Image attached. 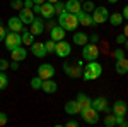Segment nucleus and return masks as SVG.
<instances>
[{
	"label": "nucleus",
	"mask_w": 128,
	"mask_h": 127,
	"mask_svg": "<svg viewBox=\"0 0 128 127\" xmlns=\"http://www.w3.org/2000/svg\"><path fill=\"white\" fill-rule=\"evenodd\" d=\"M101 74H102V65L98 60H89L87 65L82 70V79L84 81H94V79L101 77Z\"/></svg>",
	"instance_id": "nucleus-1"
},
{
	"label": "nucleus",
	"mask_w": 128,
	"mask_h": 127,
	"mask_svg": "<svg viewBox=\"0 0 128 127\" xmlns=\"http://www.w3.org/2000/svg\"><path fill=\"white\" fill-rule=\"evenodd\" d=\"M58 24L65 31H77L79 28V19L75 14H70L67 10H63L62 14H58Z\"/></svg>",
	"instance_id": "nucleus-2"
},
{
	"label": "nucleus",
	"mask_w": 128,
	"mask_h": 127,
	"mask_svg": "<svg viewBox=\"0 0 128 127\" xmlns=\"http://www.w3.org/2000/svg\"><path fill=\"white\" fill-rule=\"evenodd\" d=\"M82 70H84V65H82V60H79L77 64H68L65 62L63 64V72L72 79H77V77H82Z\"/></svg>",
	"instance_id": "nucleus-3"
},
{
	"label": "nucleus",
	"mask_w": 128,
	"mask_h": 127,
	"mask_svg": "<svg viewBox=\"0 0 128 127\" xmlns=\"http://www.w3.org/2000/svg\"><path fill=\"white\" fill-rule=\"evenodd\" d=\"M4 43H5V48L12 52L14 48H17L22 45V38H20V33H14V31H9L7 33V36L4 39Z\"/></svg>",
	"instance_id": "nucleus-4"
},
{
	"label": "nucleus",
	"mask_w": 128,
	"mask_h": 127,
	"mask_svg": "<svg viewBox=\"0 0 128 127\" xmlns=\"http://www.w3.org/2000/svg\"><path fill=\"white\" fill-rule=\"evenodd\" d=\"M82 57L84 60H98L99 57V47L96 43H87L82 47Z\"/></svg>",
	"instance_id": "nucleus-5"
},
{
	"label": "nucleus",
	"mask_w": 128,
	"mask_h": 127,
	"mask_svg": "<svg viewBox=\"0 0 128 127\" xmlns=\"http://www.w3.org/2000/svg\"><path fill=\"white\" fill-rule=\"evenodd\" d=\"M108 17H109V12H108V9H106L104 5H99V7H96V9L92 10L94 26H96V24H104V22L108 21Z\"/></svg>",
	"instance_id": "nucleus-6"
},
{
	"label": "nucleus",
	"mask_w": 128,
	"mask_h": 127,
	"mask_svg": "<svg viewBox=\"0 0 128 127\" xmlns=\"http://www.w3.org/2000/svg\"><path fill=\"white\" fill-rule=\"evenodd\" d=\"M80 113H82V120H84L86 124L94 125V124L99 122V112L96 110V108L89 107V108H86V110H80Z\"/></svg>",
	"instance_id": "nucleus-7"
},
{
	"label": "nucleus",
	"mask_w": 128,
	"mask_h": 127,
	"mask_svg": "<svg viewBox=\"0 0 128 127\" xmlns=\"http://www.w3.org/2000/svg\"><path fill=\"white\" fill-rule=\"evenodd\" d=\"M55 53L58 55L60 59H65V57H68L70 53H72V47H70V43H67L65 39H62V41H56Z\"/></svg>",
	"instance_id": "nucleus-8"
},
{
	"label": "nucleus",
	"mask_w": 128,
	"mask_h": 127,
	"mask_svg": "<svg viewBox=\"0 0 128 127\" xmlns=\"http://www.w3.org/2000/svg\"><path fill=\"white\" fill-rule=\"evenodd\" d=\"M92 108H96L99 113L101 112H111V108H109V101H108V98H104V96H96L94 100H92Z\"/></svg>",
	"instance_id": "nucleus-9"
},
{
	"label": "nucleus",
	"mask_w": 128,
	"mask_h": 127,
	"mask_svg": "<svg viewBox=\"0 0 128 127\" xmlns=\"http://www.w3.org/2000/svg\"><path fill=\"white\" fill-rule=\"evenodd\" d=\"M38 76H40L43 81H44V79H51L55 76V67H53L51 64H48V62H44V64H41L40 67H38Z\"/></svg>",
	"instance_id": "nucleus-10"
},
{
	"label": "nucleus",
	"mask_w": 128,
	"mask_h": 127,
	"mask_svg": "<svg viewBox=\"0 0 128 127\" xmlns=\"http://www.w3.org/2000/svg\"><path fill=\"white\" fill-rule=\"evenodd\" d=\"M34 17H36V16H34V12H32V9H28V7H22V9L19 10V19L22 21V24H24V26H26V24L29 26L31 22L34 21Z\"/></svg>",
	"instance_id": "nucleus-11"
},
{
	"label": "nucleus",
	"mask_w": 128,
	"mask_h": 127,
	"mask_svg": "<svg viewBox=\"0 0 128 127\" xmlns=\"http://www.w3.org/2000/svg\"><path fill=\"white\" fill-rule=\"evenodd\" d=\"M77 19H79V24H82L84 28H90L94 26V21H92V14L90 12H86V10H80L79 14H75Z\"/></svg>",
	"instance_id": "nucleus-12"
},
{
	"label": "nucleus",
	"mask_w": 128,
	"mask_h": 127,
	"mask_svg": "<svg viewBox=\"0 0 128 127\" xmlns=\"http://www.w3.org/2000/svg\"><path fill=\"white\" fill-rule=\"evenodd\" d=\"M7 28H9V31L20 33V31L24 29V24H22V21L19 19V16H17V17L12 16V17H9V21H7Z\"/></svg>",
	"instance_id": "nucleus-13"
},
{
	"label": "nucleus",
	"mask_w": 128,
	"mask_h": 127,
	"mask_svg": "<svg viewBox=\"0 0 128 127\" xmlns=\"http://www.w3.org/2000/svg\"><path fill=\"white\" fill-rule=\"evenodd\" d=\"M31 53H32L34 57H38V59H44V57L48 55L44 43H36V41L31 45Z\"/></svg>",
	"instance_id": "nucleus-14"
},
{
	"label": "nucleus",
	"mask_w": 128,
	"mask_h": 127,
	"mask_svg": "<svg viewBox=\"0 0 128 127\" xmlns=\"http://www.w3.org/2000/svg\"><path fill=\"white\" fill-rule=\"evenodd\" d=\"M50 39H53V41H62V39H65V29L62 28V26H51L50 28Z\"/></svg>",
	"instance_id": "nucleus-15"
},
{
	"label": "nucleus",
	"mask_w": 128,
	"mask_h": 127,
	"mask_svg": "<svg viewBox=\"0 0 128 127\" xmlns=\"http://www.w3.org/2000/svg\"><path fill=\"white\" fill-rule=\"evenodd\" d=\"M63 110H65V113H67V115H79V113H80L79 101H77V100H68V101L65 103Z\"/></svg>",
	"instance_id": "nucleus-16"
},
{
	"label": "nucleus",
	"mask_w": 128,
	"mask_h": 127,
	"mask_svg": "<svg viewBox=\"0 0 128 127\" xmlns=\"http://www.w3.org/2000/svg\"><path fill=\"white\" fill-rule=\"evenodd\" d=\"M111 112H113L114 115H126V112H128L126 101H123V100H116V101L113 103V107H111Z\"/></svg>",
	"instance_id": "nucleus-17"
},
{
	"label": "nucleus",
	"mask_w": 128,
	"mask_h": 127,
	"mask_svg": "<svg viewBox=\"0 0 128 127\" xmlns=\"http://www.w3.org/2000/svg\"><path fill=\"white\" fill-rule=\"evenodd\" d=\"M28 57V50L24 48L22 45L17 47V48H14L10 52V60H16V62H22V60H26Z\"/></svg>",
	"instance_id": "nucleus-18"
},
{
	"label": "nucleus",
	"mask_w": 128,
	"mask_h": 127,
	"mask_svg": "<svg viewBox=\"0 0 128 127\" xmlns=\"http://www.w3.org/2000/svg\"><path fill=\"white\" fill-rule=\"evenodd\" d=\"M56 89H58V84L51 79H44L43 81V84H41V91H44L46 95H53V93H56Z\"/></svg>",
	"instance_id": "nucleus-19"
},
{
	"label": "nucleus",
	"mask_w": 128,
	"mask_h": 127,
	"mask_svg": "<svg viewBox=\"0 0 128 127\" xmlns=\"http://www.w3.org/2000/svg\"><path fill=\"white\" fill-rule=\"evenodd\" d=\"M65 10L70 14H79L82 10V2L80 0H67L65 2Z\"/></svg>",
	"instance_id": "nucleus-20"
},
{
	"label": "nucleus",
	"mask_w": 128,
	"mask_h": 127,
	"mask_svg": "<svg viewBox=\"0 0 128 127\" xmlns=\"http://www.w3.org/2000/svg\"><path fill=\"white\" fill-rule=\"evenodd\" d=\"M41 17L43 19H53L55 17V7H53V4L44 2L41 5Z\"/></svg>",
	"instance_id": "nucleus-21"
},
{
	"label": "nucleus",
	"mask_w": 128,
	"mask_h": 127,
	"mask_svg": "<svg viewBox=\"0 0 128 127\" xmlns=\"http://www.w3.org/2000/svg\"><path fill=\"white\" fill-rule=\"evenodd\" d=\"M29 31L34 34V36H40V34H43V31H44V24H43V21L38 19V17H34V21L29 24Z\"/></svg>",
	"instance_id": "nucleus-22"
},
{
	"label": "nucleus",
	"mask_w": 128,
	"mask_h": 127,
	"mask_svg": "<svg viewBox=\"0 0 128 127\" xmlns=\"http://www.w3.org/2000/svg\"><path fill=\"white\" fill-rule=\"evenodd\" d=\"M114 70H116V74H120V76H125V74H128V59H126V57H125V59L116 60Z\"/></svg>",
	"instance_id": "nucleus-23"
},
{
	"label": "nucleus",
	"mask_w": 128,
	"mask_h": 127,
	"mask_svg": "<svg viewBox=\"0 0 128 127\" xmlns=\"http://www.w3.org/2000/svg\"><path fill=\"white\" fill-rule=\"evenodd\" d=\"M75 100L79 101V107H80V110H86V108L92 107V100H90V98H89L87 95H86V93H79Z\"/></svg>",
	"instance_id": "nucleus-24"
},
{
	"label": "nucleus",
	"mask_w": 128,
	"mask_h": 127,
	"mask_svg": "<svg viewBox=\"0 0 128 127\" xmlns=\"http://www.w3.org/2000/svg\"><path fill=\"white\" fill-rule=\"evenodd\" d=\"M74 43L75 45H79V47H84V45H87L89 43V34L87 33H74Z\"/></svg>",
	"instance_id": "nucleus-25"
},
{
	"label": "nucleus",
	"mask_w": 128,
	"mask_h": 127,
	"mask_svg": "<svg viewBox=\"0 0 128 127\" xmlns=\"http://www.w3.org/2000/svg\"><path fill=\"white\" fill-rule=\"evenodd\" d=\"M20 33H22V34H20V38H22V45L31 47V45L34 43V34H32L31 31H28V28H24Z\"/></svg>",
	"instance_id": "nucleus-26"
},
{
	"label": "nucleus",
	"mask_w": 128,
	"mask_h": 127,
	"mask_svg": "<svg viewBox=\"0 0 128 127\" xmlns=\"http://www.w3.org/2000/svg\"><path fill=\"white\" fill-rule=\"evenodd\" d=\"M108 21H109V24L111 26H121L123 24V16L120 14V12H113V14H109V17H108Z\"/></svg>",
	"instance_id": "nucleus-27"
},
{
	"label": "nucleus",
	"mask_w": 128,
	"mask_h": 127,
	"mask_svg": "<svg viewBox=\"0 0 128 127\" xmlns=\"http://www.w3.org/2000/svg\"><path fill=\"white\" fill-rule=\"evenodd\" d=\"M102 122H104L106 127H114L116 125V117H114V113H113V112H108V115L104 117Z\"/></svg>",
	"instance_id": "nucleus-28"
},
{
	"label": "nucleus",
	"mask_w": 128,
	"mask_h": 127,
	"mask_svg": "<svg viewBox=\"0 0 128 127\" xmlns=\"http://www.w3.org/2000/svg\"><path fill=\"white\" fill-rule=\"evenodd\" d=\"M31 88L32 89H36V91H38V89H41V84H43V79L40 77V76H34V77L31 79Z\"/></svg>",
	"instance_id": "nucleus-29"
},
{
	"label": "nucleus",
	"mask_w": 128,
	"mask_h": 127,
	"mask_svg": "<svg viewBox=\"0 0 128 127\" xmlns=\"http://www.w3.org/2000/svg\"><path fill=\"white\" fill-rule=\"evenodd\" d=\"M96 9V4L92 2V0H86V2H82V10H86V12H90L92 14V10Z\"/></svg>",
	"instance_id": "nucleus-30"
},
{
	"label": "nucleus",
	"mask_w": 128,
	"mask_h": 127,
	"mask_svg": "<svg viewBox=\"0 0 128 127\" xmlns=\"http://www.w3.org/2000/svg\"><path fill=\"white\" fill-rule=\"evenodd\" d=\"M53 7H55V16H58V14H62V12L65 10V2L58 0V2H55V4H53Z\"/></svg>",
	"instance_id": "nucleus-31"
},
{
	"label": "nucleus",
	"mask_w": 128,
	"mask_h": 127,
	"mask_svg": "<svg viewBox=\"0 0 128 127\" xmlns=\"http://www.w3.org/2000/svg\"><path fill=\"white\" fill-rule=\"evenodd\" d=\"M7 86H9V77H7V74L0 72V91H2V89H5Z\"/></svg>",
	"instance_id": "nucleus-32"
},
{
	"label": "nucleus",
	"mask_w": 128,
	"mask_h": 127,
	"mask_svg": "<svg viewBox=\"0 0 128 127\" xmlns=\"http://www.w3.org/2000/svg\"><path fill=\"white\" fill-rule=\"evenodd\" d=\"M116 117V125L118 127H128V120L125 118V115H114Z\"/></svg>",
	"instance_id": "nucleus-33"
},
{
	"label": "nucleus",
	"mask_w": 128,
	"mask_h": 127,
	"mask_svg": "<svg viewBox=\"0 0 128 127\" xmlns=\"http://www.w3.org/2000/svg\"><path fill=\"white\" fill-rule=\"evenodd\" d=\"M44 47H46V52H48V53H55V47H56V41H53V39H48V41L44 43Z\"/></svg>",
	"instance_id": "nucleus-34"
},
{
	"label": "nucleus",
	"mask_w": 128,
	"mask_h": 127,
	"mask_svg": "<svg viewBox=\"0 0 128 127\" xmlns=\"http://www.w3.org/2000/svg\"><path fill=\"white\" fill-rule=\"evenodd\" d=\"M22 5H24V0H12V2H10V7L14 10H20Z\"/></svg>",
	"instance_id": "nucleus-35"
},
{
	"label": "nucleus",
	"mask_w": 128,
	"mask_h": 127,
	"mask_svg": "<svg viewBox=\"0 0 128 127\" xmlns=\"http://www.w3.org/2000/svg\"><path fill=\"white\" fill-rule=\"evenodd\" d=\"M113 57H114V60L125 59V50H123V48H116L114 52H113Z\"/></svg>",
	"instance_id": "nucleus-36"
},
{
	"label": "nucleus",
	"mask_w": 128,
	"mask_h": 127,
	"mask_svg": "<svg viewBox=\"0 0 128 127\" xmlns=\"http://www.w3.org/2000/svg\"><path fill=\"white\" fill-rule=\"evenodd\" d=\"M9 60H5V59H0V72H5L7 69H9Z\"/></svg>",
	"instance_id": "nucleus-37"
},
{
	"label": "nucleus",
	"mask_w": 128,
	"mask_h": 127,
	"mask_svg": "<svg viewBox=\"0 0 128 127\" xmlns=\"http://www.w3.org/2000/svg\"><path fill=\"white\" fill-rule=\"evenodd\" d=\"M7 33H9V28H5V26H2V24H0V41H4V39H5Z\"/></svg>",
	"instance_id": "nucleus-38"
},
{
	"label": "nucleus",
	"mask_w": 128,
	"mask_h": 127,
	"mask_svg": "<svg viewBox=\"0 0 128 127\" xmlns=\"http://www.w3.org/2000/svg\"><path fill=\"white\" fill-rule=\"evenodd\" d=\"M9 122V117H7V113H4V112H0V127H4L5 124Z\"/></svg>",
	"instance_id": "nucleus-39"
},
{
	"label": "nucleus",
	"mask_w": 128,
	"mask_h": 127,
	"mask_svg": "<svg viewBox=\"0 0 128 127\" xmlns=\"http://www.w3.org/2000/svg\"><path fill=\"white\" fill-rule=\"evenodd\" d=\"M89 43H99V34L98 33H92V34H89Z\"/></svg>",
	"instance_id": "nucleus-40"
},
{
	"label": "nucleus",
	"mask_w": 128,
	"mask_h": 127,
	"mask_svg": "<svg viewBox=\"0 0 128 127\" xmlns=\"http://www.w3.org/2000/svg\"><path fill=\"white\" fill-rule=\"evenodd\" d=\"M125 41H126V36H125V34H118V36H116V43H118V45H123Z\"/></svg>",
	"instance_id": "nucleus-41"
},
{
	"label": "nucleus",
	"mask_w": 128,
	"mask_h": 127,
	"mask_svg": "<svg viewBox=\"0 0 128 127\" xmlns=\"http://www.w3.org/2000/svg\"><path fill=\"white\" fill-rule=\"evenodd\" d=\"M19 64H20V62H16V60H12V62L9 64V69H12V70H17V69H19Z\"/></svg>",
	"instance_id": "nucleus-42"
},
{
	"label": "nucleus",
	"mask_w": 128,
	"mask_h": 127,
	"mask_svg": "<svg viewBox=\"0 0 128 127\" xmlns=\"http://www.w3.org/2000/svg\"><path fill=\"white\" fill-rule=\"evenodd\" d=\"M65 125L67 127H79V122H77V120H68Z\"/></svg>",
	"instance_id": "nucleus-43"
},
{
	"label": "nucleus",
	"mask_w": 128,
	"mask_h": 127,
	"mask_svg": "<svg viewBox=\"0 0 128 127\" xmlns=\"http://www.w3.org/2000/svg\"><path fill=\"white\" fill-rule=\"evenodd\" d=\"M32 5H34V2H32V0H24V7H28V9H32Z\"/></svg>",
	"instance_id": "nucleus-44"
},
{
	"label": "nucleus",
	"mask_w": 128,
	"mask_h": 127,
	"mask_svg": "<svg viewBox=\"0 0 128 127\" xmlns=\"http://www.w3.org/2000/svg\"><path fill=\"white\" fill-rule=\"evenodd\" d=\"M32 12H34V14H41V5H36V4H34V5H32Z\"/></svg>",
	"instance_id": "nucleus-45"
},
{
	"label": "nucleus",
	"mask_w": 128,
	"mask_h": 127,
	"mask_svg": "<svg viewBox=\"0 0 128 127\" xmlns=\"http://www.w3.org/2000/svg\"><path fill=\"white\" fill-rule=\"evenodd\" d=\"M121 16H123V19L128 21V5H125V9H123V14H121Z\"/></svg>",
	"instance_id": "nucleus-46"
},
{
	"label": "nucleus",
	"mask_w": 128,
	"mask_h": 127,
	"mask_svg": "<svg viewBox=\"0 0 128 127\" xmlns=\"http://www.w3.org/2000/svg\"><path fill=\"white\" fill-rule=\"evenodd\" d=\"M32 2H34V4H36V5H43V4H44V2H46V0H32Z\"/></svg>",
	"instance_id": "nucleus-47"
},
{
	"label": "nucleus",
	"mask_w": 128,
	"mask_h": 127,
	"mask_svg": "<svg viewBox=\"0 0 128 127\" xmlns=\"http://www.w3.org/2000/svg\"><path fill=\"white\" fill-rule=\"evenodd\" d=\"M123 50H125V52H128V38H126V41L123 43Z\"/></svg>",
	"instance_id": "nucleus-48"
},
{
	"label": "nucleus",
	"mask_w": 128,
	"mask_h": 127,
	"mask_svg": "<svg viewBox=\"0 0 128 127\" xmlns=\"http://www.w3.org/2000/svg\"><path fill=\"white\" fill-rule=\"evenodd\" d=\"M123 34H125V36H126V38H128V24H126V26H125V29H123Z\"/></svg>",
	"instance_id": "nucleus-49"
},
{
	"label": "nucleus",
	"mask_w": 128,
	"mask_h": 127,
	"mask_svg": "<svg viewBox=\"0 0 128 127\" xmlns=\"http://www.w3.org/2000/svg\"><path fill=\"white\" fill-rule=\"evenodd\" d=\"M108 2H109V4H118L120 0H108Z\"/></svg>",
	"instance_id": "nucleus-50"
},
{
	"label": "nucleus",
	"mask_w": 128,
	"mask_h": 127,
	"mask_svg": "<svg viewBox=\"0 0 128 127\" xmlns=\"http://www.w3.org/2000/svg\"><path fill=\"white\" fill-rule=\"evenodd\" d=\"M46 2H50V4H55V2H58V0H46Z\"/></svg>",
	"instance_id": "nucleus-51"
},
{
	"label": "nucleus",
	"mask_w": 128,
	"mask_h": 127,
	"mask_svg": "<svg viewBox=\"0 0 128 127\" xmlns=\"http://www.w3.org/2000/svg\"><path fill=\"white\" fill-rule=\"evenodd\" d=\"M0 24H2V17H0Z\"/></svg>",
	"instance_id": "nucleus-52"
}]
</instances>
